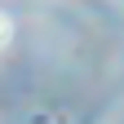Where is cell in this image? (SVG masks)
Wrapping results in <instances>:
<instances>
[{"mask_svg": "<svg viewBox=\"0 0 124 124\" xmlns=\"http://www.w3.org/2000/svg\"><path fill=\"white\" fill-rule=\"evenodd\" d=\"M9 36H13V18H9L5 9H0V49L9 44Z\"/></svg>", "mask_w": 124, "mask_h": 124, "instance_id": "obj_1", "label": "cell"}]
</instances>
